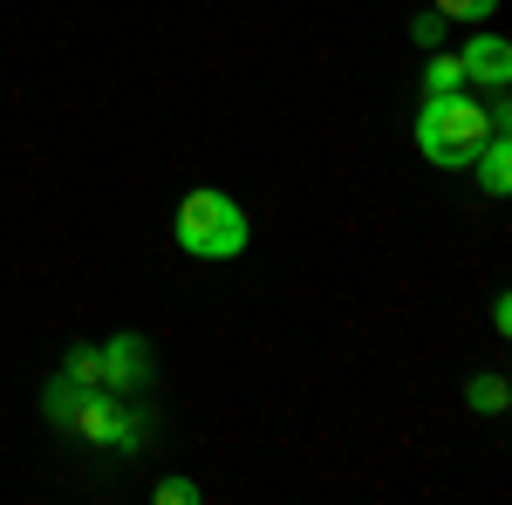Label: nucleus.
<instances>
[{"label": "nucleus", "mask_w": 512, "mask_h": 505, "mask_svg": "<svg viewBox=\"0 0 512 505\" xmlns=\"http://www.w3.org/2000/svg\"><path fill=\"white\" fill-rule=\"evenodd\" d=\"M451 89H465L458 55H431V69H424V96H451Z\"/></svg>", "instance_id": "obj_9"}, {"label": "nucleus", "mask_w": 512, "mask_h": 505, "mask_svg": "<svg viewBox=\"0 0 512 505\" xmlns=\"http://www.w3.org/2000/svg\"><path fill=\"white\" fill-rule=\"evenodd\" d=\"M41 417H48L55 430H76V437H89V444L117 451V458H137V451L151 444V410H144L137 396L82 389V383H69V376H55V383H48Z\"/></svg>", "instance_id": "obj_1"}, {"label": "nucleus", "mask_w": 512, "mask_h": 505, "mask_svg": "<svg viewBox=\"0 0 512 505\" xmlns=\"http://www.w3.org/2000/svg\"><path fill=\"white\" fill-rule=\"evenodd\" d=\"M472 171H478V192H492V198L512 192V137H506V130H492V137L478 144Z\"/></svg>", "instance_id": "obj_6"}, {"label": "nucleus", "mask_w": 512, "mask_h": 505, "mask_svg": "<svg viewBox=\"0 0 512 505\" xmlns=\"http://www.w3.org/2000/svg\"><path fill=\"white\" fill-rule=\"evenodd\" d=\"M458 69H465V82H478V89H506L512 82V41L506 35H472L458 48Z\"/></svg>", "instance_id": "obj_5"}, {"label": "nucleus", "mask_w": 512, "mask_h": 505, "mask_svg": "<svg viewBox=\"0 0 512 505\" xmlns=\"http://www.w3.org/2000/svg\"><path fill=\"white\" fill-rule=\"evenodd\" d=\"M485 137H492V117H485V103H472L465 89L424 96V110H417V151L431 157L437 171H465Z\"/></svg>", "instance_id": "obj_3"}, {"label": "nucleus", "mask_w": 512, "mask_h": 505, "mask_svg": "<svg viewBox=\"0 0 512 505\" xmlns=\"http://www.w3.org/2000/svg\"><path fill=\"white\" fill-rule=\"evenodd\" d=\"M444 21H492L499 14V0H431Z\"/></svg>", "instance_id": "obj_10"}, {"label": "nucleus", "mask_w": 512, "mask_h": 505, "mask_svg": "<svg viewBox=\"0 0 512 505\" xmlns=\"http://www.w3.org/2000/svg\"><path fill=\"white\" fill-rule=\"evenodd\" d=\"M96 355H103V389L110 396H144V383H151V342L144 335H110Z\"/></svg>", "instance_id": "obj_4"}, {"label": "nucleus", "mask_w": 512, "mask_h": 505, "mask_svg": "<svg viewBox=\"0 0 512 505\" xmlns=\"http://www.w3.org/2000/svg\"><path fill=\"white\" fill-rule=\"evenodd\" d=\"M171 239H178L192 260H239L246 239H253V219H246V205H239L233 192L198 185V192H185V205H178Z\"/></svg>", "instance_id": "obj_2"}, {"label": "nucleus", "mask_w": 512, "mask_h": 505, "mask_svg": "<svg viewBox=\"0 0 512 505\" xmlns=\"http://www.w3.org/2000/svg\"><path fill=\"white\" fill-rule=\"evenodd\" d=\"M62 376H69V383H82V389H103V355L82 342V349L62 355Z\"/></svg>", "instance_id": "obj_8"}, {"label": "nucleus", "mask_w": 512, "mask_h": 505, "mask_svg": "<svg viewBox=\"0 0 512 505\" xmlns=\"http://www.w3.org/2000/svg\"><path fill=\"white\" fill-rule=\"evenodd\" d=\"M410 41H417V48H437V41H444V14H410Z\"/></svg>", "instance_id": "obj_11"}, {"label": "nucleus", "mask_w": 512, "mask_h": 505, "mask_svg": "<svg viewBox=\"0 0 512 505\" xmlns=\"http://www.w3.org/2000/svg\"><path fill=\"white\" fill-rule=\"evenodd\" d=\"M465 403H472L478 417H499V410H506V376H492V369L472 376V383H465Z\"/></svg>", "instance_id": "obj_7"}, {"label": "nucleus", "mask_w": 512, "mask_h": 505, "mask_svg": "<svg viewBox=\"0 0 512 505\" xmlns=\"http://www.w3.org/2000/svg\"><path fill=\"white\" fill-rule=\"evenodd\" d=\"M192 499H198L192 478H164V485H158V505H192Z\"/></svg>", "instance_id": "obj_12"}]
</instances>
